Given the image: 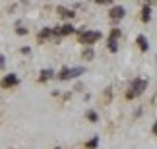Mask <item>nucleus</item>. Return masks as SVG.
<instances>
[{
    "label": "nucleus",
    "mask_w": 157,
    "mask_h": 149,
    "mask_svg": "<svg viewBox=\"0 0 157 149\" xmlns=\"http://www.w3.org/2000/svg\"><path fill=\"white\" fill-rule=\"evenodd\" d=\"M16 83H17V77L14 74H10L2 80V87H12V85H16Z\"/></svg>",
    "instance_id": "5"
},
{
    "label": "nucleus",
    "mask_w": 157,
    "mask_h": 149,
    "mask_svg": "<svg viewBox=\"0 0 157 149\" xmlns=\"http://www.w3.org/2000/svg\"><path fill=\"white\" fill-rule=\"evenodd\" d=\"M60 33H62V35H70V33H74V27H72V25H64L62 29H60Z\"/></svg>",
    "instance_id": "8"
},
{
    "label": "nucleus",
    "mask_w": 157,
    "mask_h": 149,
    "mask_svg": "<svg viewBox=\"0 0 157 149\" xmlns=\"http://www.w3.org/2000/svg\"><path fill=\"white\" fill-rule=\"evenodd\" d=\"M87 116H89V120H91V122H97V114H95L93 110H89V112H87Z\"/></svg>",
    "instance_id": "11"
},
{
    "label": "nucleus",
    "mask_w": 157,
    "mask_h": 149,
    "mask_svg": "<svg viewBox=\"0 0 157 149\" xmlns=\"http://www.w3.org/2000/svg\"><path fill=\"white\" fill-rule=\"evenodd\" d=\"M111 17L113 20H120V17H124V8L122 6H114L111 10Z\"/></svg>",
    "instance_id": "4"
},
{
    "label": "nucleus",
    "mask_w": 157,
    "mask_h": 149,
    "mask_svg": "<svg viewBox=\"0 0 157 149\" xmlns=\"http://www.w3.org/2000/svg\"><path fill=\"white\" fill-rule=\"evenodd\" d=\"M0 66H4V56H0Z\"/></svg>",
    "instance_id": "15"
},
{
    "label": "nucleus",
    "mask_w": 157,
    "mask_h": 149,
    "mask_svg": "<svg viewBox=\"0 0 157 149\" xmlns=\"http://www.w3.org/2000/svg\"><path fill=\"white\" fill-rule=\"evenodd\" d=\"M87 147H91V149H93V147H97V138H93L91 141H89V143H87Z\"/></svg>",
    "instance_id": "13"
},
{
    "label": "nucleus",
    "mask_w": 157,
    "mask_h": 149,
    "mask_svg": "<svg viewBox=\"0 0 157 149\" xmlns=\"http://www.w3.org/2000/svg\"><path fill=\"white\" fill-rule=\"evenodd\" d=\"M60 14H62L64 17H74V12L72 10H60Z\"/></svg>",
    "instance_id": "10"
},
{
    "label": "nucleus",
    "mask_w": 157,
    "mask_h": 149,
    "mask_svg": "<svg viewBox=\"0 0 157 149\" xmlns=\"http://www.w3.org/2000/svg\"><path fill=\"white\" fill-rule=\"evenodd\" d=\"M149 17H151V10H149V6H144V10H142V21H149Z\"/></svg>",
    "instance_id": "6"
},
{
    "label": "nucleus",
    "mask_w": 157,
    "mask_h": 149,
    "mask_svg": "<svg viewBox=\"0 0 157 149\" xmlns=\"http://www.w3.org/2000/svg\"><path fill=\"white\" fill-rule=\"evenodd\" d=\"M138 45H140L142 50H147V39L144 37V35H140V37H138Z\"/></svg>",
    "instance_id": "7"
},
{
    "label": "nucleus",
    "mask_w": 157,
    "mask_h": 149,
    "mask_svg": "<svg viewBox=\"0 0 157 149\" xmlns=\"http://www.w3.org/2000/svg\"><path fill=\"white\" fill-rule=\"evenodd\" d=\"M52 31H51V29H45V31L43 33H39V39H45V37H49V35H51Z\"/></svg>",
    "instance_id": "12"
},
{
    "label": "nucleus",
    "mask_w": 157,
    "mask_h": 149,
    "mask_svg": "<svg viewBox=\"0 0 157 149\" xmlns=\"http://www.w3.org/2000/svg\"><path fill=\"white\" fill-rule=\"evenodd\" d=\"M52 76V70H43V72H41V80H49V77Z\"/></svg>",
    "instance_id": "9"
},
{
    "label": "nucleus",
    "mask_w": 157,
    "mask_h": 149,
    "mask_svg": "<svg viewBox=\"0 0 157 149\" xmlns=\"http://www.w3.org/2000/svg\"><path fill=\"white\" fill-rule=\"evenodd\" d=\"M97 39H101V33L99 31H83V33H80V41H82V43L91 45Z\"/></svg>",
    "instance_id": "2"
},
{
    "label": "nucleus",
    "mask_w": 157,
    "mask_h": 149,
    "mask_svg": "<svg viewBox=\"0 0 157 149\" xmlns=\"http://www.w3.org/2000/svg\"><path fill=\"white\" fill-rule=\"evenodd\" d=\"M153 134H157V122H155V126H153V130H151Z\"/></svg>",
    "instance_id": "14"
},
{
    "label": "nucleus",
    "mask_w": 157,
    "mask_h": 149,
    "mask_svg": "<svg viewBox=\"0 0 157 149\" xmlns=\"http://www.w3.org/2000/svg\"><path fill=\"white\" fill-rule=\"evenodd\" d=\"M80 74H83V68H64L58 74L60 80H70V77H78Z\"/></svg>",
    "instance_id": "3"
},
{
    "label": "nucleus",
    "mask_w": 157,
    "mask_h": 149,
    "mask_svg": "<svg viewBox=\"0 0 157 149\" xmlns=\"http://www.w3.org/2000/svg\"><path fill=\"white\" fill-rule=\"evenodd\" d=\"M146 87H147V81L146 80H134V83L130 85V89H128V93H126V97L128 99H134V97H140V95L146 91Z\"/></svg>",
    "instance_id": "1"
}]
</instances>
